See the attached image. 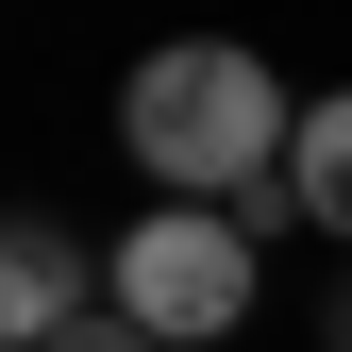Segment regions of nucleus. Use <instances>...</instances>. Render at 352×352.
<instances>
[{"label": "nucleus", "mask_w": 352, "mask_h": 352, "mask_svg": "<svg viewBox=\"0 0 352 352\" xmlns=\"http://www.w3.org/2000/svg\"><path fill=\"white\" fill-rule=\"evenodd\" d=\"M101 302H118L135 336H168V352H218L252 302H269V252H252L218 201H151L135 235L101 252Z\"/></svg>", "instance_id": "obj_2"}, {"label": "nucleus", "mask_w": 352, "mask_h": 352, "mask_svg": "<svg viewBox=\"0 0 352 352\" xmlns=\"http://www.w3.org/2000/svg\"><path fill=\"white\" fill-rule=\"evenodd\" d=\"M285 185H302V218H319V235H352V84H319V101H302Z\"/></svg>", "instance_id": "obj_4"}, {"label": "nucleus", "mask_w": 352, "mask_h": 352, "mask_svg": "<svg viewBox=\"0 0 352 352\" xmlns=\"http://www.w3.org/2000/svg\"><path fill=\"white\" fill-rule=\"evenodd\" d=\"M319 352H352V269H336V285H319Z\"/></svg>", "instance_id": "obj_6"}, {"label": "nucleus", "mask_w": 352, "mask_h": 352, "mask_svg": "<svg viewBox=\"0 0 352 352\" xmlns=\"http://www.w3.org/2000/svg\"><path fill=\"white\" fill-rule=\"evenodd\" d=\"M51 352H168V336H135V319H118V302H84V319H67Z\"/></svg>", "instance_id": "obj_5"}, {"label": "nucleus", "mask_w": 352, "mask_h": 352, "mask_svg": "<svg viewBox=\"0 0 352 352\" xmlns=\"http://www.w3.org/2000/svg\"><path fill=\"white\" fill-rule=\"evenodd\" d=\"M285 84L269 51H235V34H168V51L118 67V151L151 168V201H252L285 168Z\"/></svg>", "instance_id": "obj_1"}, {"label": "nucleus", "mask_w": 352, "mask_h": 352, "mask_svg": "<svg viewBox=\"0 0 352 352\" xmlns=\"http://www.w3.org/2000/svg\"><path fill=\"white\" fill-rule=\"evenodd\" d=\"M84 285H101V252H84L67 218L0 201V352H51V336L84 319Z\"/></svg>", "instance_id": "obj_3"}]
</instances>
